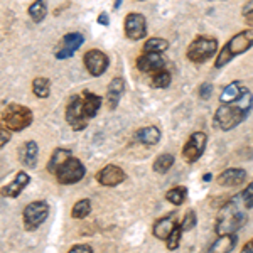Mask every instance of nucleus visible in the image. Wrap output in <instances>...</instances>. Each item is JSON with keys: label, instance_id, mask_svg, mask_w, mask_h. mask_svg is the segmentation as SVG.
Listing matches in <instances>:
<instances>
[{"label": "nucleus", "instance_id": "obj_20", "mask_svg": "<svg viewBox=\"0 0 253 253\" xmlns=\"http://www.w3.org/2000/svg\"><path fill=\"white\" fill-rule=\"evenodd\" d=\"M29 181H31L29 174L24 172V170H22V172H19L17 175H15L14 182H12V184H9L7 187H3V189H2L3 196H9V198H17V196L27 187V184H29Z\"/></svg>", "mask_w": 253, "mask_h": 253}, {"label": "nucleus", "instance_id": "obj_38", "mask_svg": "<svg viewBox=\"0 0 253 253\" xmlns=\"http://www.w3.org/2000/svg\"><path fill=\"white\" fill-rule=\"evenodd\" d=\"M242 14L245 15V17H250V15L253 14V0L245 3V7L242 9Z\"/></svg>", "mask_w": 253, "mask_h": 253}, {"label": "nucleus", "instance_id": "obj_26", "mask_svg": "<svg viewBox=\"0 0 253 253\" xmlns=\"http://www.w3.org/2000/svg\"><path fill=\"white\" fill-rule=\"evenodd\" d=\"M169 49V41L162 39V38H150L149 41H145L144 44V52H164Z\"/></svg>", "mask_w": 253, "mask_h": 253}, {"label": "nucleus", "instance_id": "obj_35", "mask_svg": "<svg viewBox=\"0 0 253 253\" xmlns=\"http://www.w3.org/2000/svg\"><path fill=\"white\" fill-rule=\"evenodd\" d=\"M211 91H213V86H211L210 83H203L201 86H199V98L201 100H208V98L211 96Z\"/></svg>", "mask_w": 253, "mask_h": 253}, {"label": "nucleus", "instance_id": "obj_12", "mask_svg": "<svg viewBox=\"0 0 253 253\" xmlns=\"http://www.w3.org/2000/svg\"><path fill=\"white\" fill-rule=\"evenodd\" d=\"M147 34L145 17L138 12H132L125 17V36L132 41H140Z\"/></svg>", "mask_w": 253, "mask_h": 253}, {"label": "nucleus", "instance_id": "obj_31", "mask_svg": "<svg viewBox=\"0 0 253 253\" xmlns=\"http://www.w3.org/2000/svg\"><path fill=\"white\" fill-rule=\"evenodd\" d=\"M170 81H172V76H170V73L166 71V69H162V71H159V73L154 75L152 86L154 88H167L170 84Z\"/></svg>", "mask_w": 253, "mask_h": 253}, {"label": "nucleus", "instance_id": "obj_5", "mask_svg": "<svg viewBox=\"0 0 253 253\" xmlns=\"http://www.w3.org/2000/svg\"><path fill=\"white\" fill-rule=\"evenodd\" d=\"M32 120H34V117H32L31 110L17 103H10L2 115L3 125L12 132H20V130L27 128L32 124Z\"/></svg>", "mask_w": 253, "mask_h": 253}, {"label": "nucleus", "instance_id": "obj_36", "mask_svg": "<svg viewBox=\"0 0 253 253\" xmlns=\"http://www.w3.org/2000/svg\"><path fill=\"white\" fill-rule=\"evenodd\" d=\"M10 142V132H9V128H7L5 125L0 128V145H5V144H9Z\"/></svg>", "mask_w": 253, "mask_h": 253}, {"label": "nucleus", "instance_id": "obj_29", "mask_svg": "<svg viewBox=\"0 0 253 253\" xmlns=\"http://www.w3.org/2000/svg\"><path fill=\"white\" fill-rule=\"evenodd\" d=\"M89 211H91V203H89V199H81V201H78L73 206L71 216L76 219H83L89 214Z\"/></svg>", "mask_w": 253, "mask_h": 253}, {"label": "nucleus", "instance_id": "obj_10", "mask_svg": "<svg viewBox=\"0 0 253 253\" xmlns=\"http://www.w3.org/2000/svg\"><path fill=\"white\" fill-rule=\"evenodd\" d=\"M84 66L91 76H101L110 66V59L100 49H91L84 54Z\"/></svg>", "mask_w": 253, "mask_h": 253}, {"label": "nucleus", "instance_id": "obj_28", "mask_svg": "<svg viewBox=\"0 0 253 253\" xmlns=\"http://www.w3.org/2000/svg\"><path fill=\"white\" fill-rule=\"evenodd\" d=\"M32 91L38 98H47L51 93V81L46 78H36L32 81Z\"/></svg>", "mask_w": 253, "mask_h": 253}, {"label": "nucleus", "instance_id": "obj_40", "mask_svg": "<svg viewBox=\"0 0 253 253\" xmlns=\"http://www.w3.org/2000/svg\"><path fill=\"white\" fill-rule=\"evenodd\" d=\"M242 253H253V240H250L247 245L243 247V250H242Z\"/></svg>", "mask_w": 253, "mask_h": 253}, {"label": "nucleus", "instance_id": "obj_2", "mask_svg": "<svg viewBox=\"0 0 253 253\" xmlns=\"http://www.w3.org/2000/svg\"><path fill=\"white\" fill-rule=\"evenodd\" d=\"M240 203H243L242 193H240L238 198L230 199V201L223 206L221 214H219L218 223H216V228H214L216 233L219 236L235 233V231H238L240 228L247 223V214L240 210Z\"/></svg>", "mask_w": 253, "mask_h": 253}, {"label": "nucleus", "instance_id": "obj_18", "mask_svg": "<svg viewBox=\"0 0 253 253\" xmlns=\"http://www.w3.org/2000/svg\"><path fill=\"white\" fill-rule=\"evenodd\" d=\"M38 154L39 147L34 140H29L22 145V149L19 150V159L26 167H34L38 164Z\"/></svg>", "mask_w": 253, "mask_h": 253}, {"label": "nucleus", "instance_id": "obj_37", "mask_svg": "<svg viewBox=\"0 0 253 253\" xmlns=\"http://www.w3.org/2000/svg\"><path fill=\"white\" fill-rule=\"evenodd\" d=\"M68 253H93V250L88 245H76V247H73Z\"/></svg>", "mask_w": 253, "mask_h": 253}, {"label": "nucleus", "instance_id": "obj_21", "mask_svg": "<svg viewBox=\"0 0 253 253\" xmlns=\"http://www.w3.org/2000/svg\"><path fill=\"white\" fill-rule=\"evenodd\" d=\"M175 228H177V224H175L172 216H166V218H161L156 224H154V236L159 240H166L167 242Z\"/></svg>", "mask_w": 253, "mask_h": 253}, {"label": "nucleus", "instance_id": "obj_7", "mask_svg": "<svg viewBox=\"0 0 253 253\" xmlns=\"http://www.w3.org/2000/svg\"><path fill=\"white\" fill-rule=\"evenodd\" d=\"M66 120L68 124L73 126V130H83L88 125V118L84 115V107H83V98L81 96H73L71 101L66 107Z\"/></svg>", "mask_w": 253, "mask_h": 253}, {"label": "nucleus", "instance_id": "obj_41", "mask_svg": "<svg viewBox=\"0 0 253 253\" xmlns=\"http://www.w3.org/2000/svg\"><path fill=\"white\" fill-rule=\"evenodd\" d=\"M203 181H205V182H210V181H211V174H205V175H203Z\"/></svg>", "mask_w": 253, "mask_h": 253}, {"label": "nucleus", "instance_id": "obj_1", "mask_svg": "<svg viewBox=\"0 0 253 253\" xmlns=\"http://www.w3.org/2000/svg\"><path fill=\"white\" fill-rule=\"evenodd\" d=\"M253 108V95L250 89L245 91V95L240 98V100L233 101V103H224L221 105L214 113V125L218 128L228 130L235 128L236 125H240L245 118L248 117V113L252 112Z\"/></svg>", "mask_w": 253, "mask_h": 253}, {"label": "nucleus", "instance_id": "obj_25", "mask_svg": "<svg viewBox=\"0 0 253 253\" xmlns=\"http://www.w3.org/2000/svg\"><path fill=\"white\" fill-rule=\"evenodd\" d=\"M29 15L31 19L34 20V22H42L44 19H46L47 15V5L44 0H34V2L31 3L29 7Z\"/></svg>", "mask_w": 253, "mask_h": 253}, {"label": "nucleus", "instance_id": "obj_14", "mask_svg": "<svg viewBox=\"0 0 253 253\" xmlns=\"http://www.w3.org/2000/svg\"><path fill=\"white\" fill-rule=\"evenodd\" d=\"M125 177L126 175L124 170H122L118 166H113V164L103 167V169L96 174L98 182H100L101 186H108V187L122 184V182L125 181Z\"/></svg>", "mask_w": 253, "mask_h": 253}, {"label": "nucleus", "instance_id": "obj_32", "mask_svg": "<svg viewBox=\"0 0 253 253\" xmlns=\"http://www.w3.org/2000/svg\"><path fill=\"white\" fill-rule=\"evenodd\" d=\"M196 221H198V219H196V213H194L193 210H189L186 213L184 219H182V223L179 224V226H181L182 231H189V230H193V228L196 226Z\"/></svg>", "mask_w": 253, "mask_h": 253}, {"label": "nucleus", "instance_id": "obj_8", "mask_svg": "<svg viewBox=\"0 0 253 253\" xmlns=\"http://www.w3.org/2000/svg\"><path fill=\"white\" fill-rule=\"evenodd\" d=\"M84 172H86V170H84L83 164H81L78 159L71 157L66 164L56 172V175H58V181L61 184H76V182H80L81 179L84 177Z\"/></svg>", "mask_w": 253, "mask_h": 253}, {"label": "nucleus", "instance_id": "obj_22", "mask_svg": "<svg viewBox=\"0 0 253 253\" xmlns=\"http://www.w3.org/2000/svg\"><path fill=\"white\" fill-rule=\"evenodd\" d=\"M83 107H84V115H86L88 120L96 117V113L101 108V96H98L91 91H83Z\"/></svg>", "mask_w": 253, "mask_h": 253}, {"label": "nucleus", "instance_id": "obj_33", "mask_svg": "<svg viewBox=\"0 0 253 253\" xmlns=\"http://www.w3.org/2000/svg\"><path fill=\"white\" fill-rule=\"evenodd\" d=\"M181 233H182L181 226H177L172 231V235H170L169 240H167V248H169V250H177V248H179V242H181Z\"/></svg>", "mask_w": 253, "mask_h": 253}, {"label": "nucleus", "instance_id": "obj_17", "mask_svg": "<svg viewBox=\"0 0 253 253\" xmlns=\"http://www.w3.org/2000/svg\"><path fill=\"white\" fill-rule=\"evenodd\" d=\"M247 86H243V83H240V81H233V83H230L226 88L221 91V95H219V101H221V105L224 103H233V101L240 100L245 91H247Z\"/></svg>", "mask_w": 253, "mask_h": 253}, {"label": "nucleus", "instance_id": "obj_3", "mask_svg": "<svg viewBox=\"0 0 253 253\" xmlns=\"http://www.w3.org/2000/svg\"><path fill=\"white\" fill-rule=\"evenodd\" d=\"M253 47V29H245L233 36L226 44L223 46L221 52H219L218 59L214 61V68H223L230 63L235 56H240L243 52L250 51Z\"/></svg>", "mask_w": 253, "mask_h": 253}, {"label": "nucleus", "instance_id": "obj_24", "mask_svg": "<svg viewBox=\"0 0 253 253\" xmlns=\"http://www.w3.org/2000/svg\"><path fill=\"white\" fill-rule=\"evenodd\" d=\"M69 159H71V152H69L68 149H56L54 152H52L51 161H49V164H47V170L51 174H56Z\"/></svg>", "mask_w": 253, "mask_h": 253}, {"label": "nucleus", "instance_id": "obj_15", "mask_svg": "<svg viewBox=\"0 0 253 253\" xmlns=\"http://www.w3.org/2000/svg\"><path fill=\"white\" fill-rule=\"evenodd\" d=\"M125 91V81L122 78H113L108 84V91H107V103L110 110H115L118 107V101L120 96Z\"/></svg>", "mask_w": 253, "mask_h": 253}, {"label": "nucleus", "instance_id": "obj_6", "mask_svg": "<svg viewBox=\"0 0 253 253\" xmlns=\"http://www.w3.org/2000/svg\"><path fill=\"white\" fill-rule=\"evenodd\" d=\"M47 214H49V206L44 201H34V203H31V205H27L22 213L26 230H29V231L38 230L41 224L46 221Z\"/></svg>", "mask_w": 253, "mask_h": 253}, {"label": "nucleus", "instance_id": "obj_30", "mask_svg": "<svg viewBox=\"0 0 253 253\" xmlns=\"http://www.w3.org/2000/svg\"><path fill=\"white\" fill-rule=\"evenodd\" d=\"M186 193H187L186 187H174V189L167 191L166 198H167V201H169V203H172V205L179 206V205H182V203H184Z\"/></svg>", "mask_w": 253, "mask_h": 253}, {"label": "nucleus", "instance_id": "obj_13", "mask_svg": "<svg viewBox=\"0 0 253 253\" xmlns=\"http://www.w3.org/2000/svg\"><path fill=\"white\" fill-rule=\"evenodd\" d=\"M166 66V59L159 52H144L137 58V68L142 73H159Z\"/></svg>", "mask_w": 253, "mask_h": 253}, {"label": "nucleus", "instance_id": "obj_34", "mask_svg": "<svg viewBox=\"0 0 253 253\" xmlns=\"http://www.w3.org/2000/svg\"><path fill=\"white\" fill-rule=\"evenodd\" d=\"M242 199H243V205L247 210H252L253 208V181L250 182V186L242 193Z\"/></svg>", "mask_w": 253, "mask_h": 253}, {"label": "nucleus", "instance_id": "obj_4", "mask_svg": "<svg viewBox=\"0 0 253 253\" xmlns=\"http://www.w3.org/2000/svg\"><path fill=\"white\" fill-rule=\"evenodd\" d=\"M216 51H218V41L214 38L199 36V38H196L193 42L189 44L186 56L191 63L201 64V63H206L208 59L213 58L216 54Z\"/></svg>", "mask_w": 253, "mask_h": 253}, {"label": "nucleus", "instance_id": "obj_39", "mask_svg": "<svg viewBox=\"0 0 253 253\" xmlns=\"http://www.w3.org/2000/svg\"><path fill=\"white\" fill-rule=\"evenodd\" d=\"M98 24H101V26H108L110 24V20H108V14H100L98 15Z\"/></svg>", "mask_w": 253, "mask_h": 253}, {"label": "nucleus", "instance_id": "obj_9", "mask_svg": "<svg viewBox=\"0 0 253 253\" xmlns=\"http://www.w3.org/2000/svg\"><path fill=\"white\" fill-rule=\"evenodd\" d=\"M206 142H208L206 133H203V132L193 133V135L189 137V140L186 142L184 149H182V157H184V161L189 162V164L198 161V159L203 156V152H205Z\"/></svg>", "mask_w": 253, "mask_h": 253}, {"label": "nucleus", "instance_id": "obj_11", "mask_svg": "<svg viewBox=\"0 0 253 253\" xmlns=\"http://www.w3.org/2000/svg\"><path fill=\"white\" fill-rule=\"evenodd\" d=\"M83 42H84V38L80 34V32H71V34H66L63 39H61L58 49L54 51L56 58H58L59 61L71 58V56L75 54V52L78 51L81 46H83Z\"/></svg>", "mask_w": 253, "mask_h": 253}, {"label": "nucleus", "instance_id": "obj_42", "mask_svg": "<svg viewBox=\"0 0 253 253\" xmlns=\"http://www.w3.org/2000/svg\"><path fill=\"white\" fill-rule=\"evenodd\" d=\"M120 5H122V0H115V5H113V7H115V9H118Z\"/></svg>", "mask_w": 253, "mask_h": 253}, {"label": "nucleus", "instance_id": "obj_19", "mask_svg": "<svg viewBox=\"0 0 253 253\" xmlns=\"http://www.w3.org/2000/svg\"><path fill=\"white\" fill-rule=\"evenodd\" d=\"M236 242H238L236 235H233V233L223 235V236H219L218 240H214V242L211 243V247L208 248V253H231V250L235 248Z\"/></svg>", "mask_w": 253, "mask_h": 253}, {"label": "nucleus", "instance_id": "obj_23", "mask_svg": "<svg viewBox=\"0 0 253 253\" xmlns=\"http://www.w3.org/2000/svg\"><path fill=\"white\" fill-rule=\"evenodd\" d=\"M135 140L145 145H156L161 140V130L157 126H144V128L137 130L135 133Z\"/></svg>", "mask_w": 253, "mask_h": 253}, {"label": "nucleus", "instance_id": "obj_16", "mask_svg": "<svg viewBox=\"0 0 253 253\" xmlns=\"http://www.w3.org/2000/svg\"><path fill=\"white\" fill-rule=\"evenodd\" d=\"M247 179V170L243 169H226L218 175V184L224 187L238 186Z\"/></svg>", "mask_w": 253, "mask_h": 253}, {"label": "nucleus", "instance_id": "obj_27", "mask_svg": "<svg viewBox=\"0 0 253 253\" xmlns=\"http://www.w3.org/2000/svg\"><path fill=\"white\" fill-rule=\"evenodd\" d=\"M172 164H174V156H170V154H161L156 159V162H154V170L157 174H166L169 172Z\"/></svg>", "mask_w": 253, "mask_h": 253}]
</instances>
